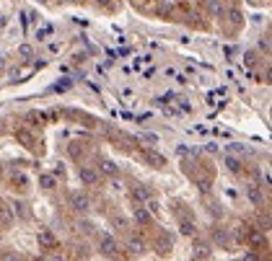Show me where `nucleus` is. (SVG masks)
<instances>
[{
    "label": "nucleus",
    "instance_id": "f257e3e1",
    "mask_svg": "<svg viewBox=\"0 0 272 261\" xmlns=\"http://www.w3.org/2000/svg\"><path fill=\"white\" fill-rule=\"evenodd\" d=\"M244 238H246V246L252 248V251H262V248L267 246V238H265V230H259V228H246L244 230Z\"/></svg>",
    "mask_w": 272,
    "mask_h": 261
},
{
    "label": "nucleus",
    "instance_id": "f03ea898",
    "mask_svg": "<svg viewBox=\"0 0 272 261\" xmlns=\"http://www.w3.org/2000/svg\"><path fill=\"white\" fill-rule=\"evenodd\" d=\"M99 251L104 254V256H114V254L119 251V243H117L109 233H101V235H99Z\"/></svg>",
    "mask_w": 272,
    "mask_h": 261
},
{
    "label": "nucleus",
    "instance_id": "7ed1b4c3",
    "mask_svg": "<svg viewBox=\"0 0 272 261\" xmlns=\"http://www.w3.org/2000/svg\"><path fill=\"white\" fill-rule=\"evenodd\" d=\"M140 155H143V161L148 163L151 168H163V166H166V158L158 153V150H151V147H145Z\"/></svg>",
    "mask_w": 272,
    "mask_h": 261
},
{
    "label": "nucleus",
    "instance_id": "20e7f679",
    "mask_svg": "<svg viewBox=\"0 0 272 261\" xmlns=\"http://www.w3.org/2000/svg\"><path fill=\"white\" fill-rule=\"evenodd\" d=\"M37 243H39V248H47V251H52V248L57 246V238L52 235V230L44 228V230L37 233Z\"/></svg>",
    "mask_w": 272,
    "mask_h": 261
},
{
    "label": "nucleus",
    "instance_id": "39448f33",
    "mask_svg": "<svg viewBox=\"0 0 272 261\" xmlns=\"http://www.w3.org/2000/svg\"><path fill=\"white\" fill-rule=\"evenodd\" d=\"M70 207H73L75 212H86V210H91V199H88V194H73V197H70Z\"/></svg>",
    "mask_w": 272,
    "mask_h": 261
},
{
    "label": "nucleus",
    "instance_id": "423d86ee",
    "mask_svg": "<svg viewBox=\"0 0 272 261\" xmlns=\"http://www.w3.org/2000/svg\"><path fill=\"white\" fill-rule=\"evenodd\" d=\"M16 140L24 145V147H29V150H34V147H37V137H34L29 130H16Z\"/></svg>",
    "mask_w": 272,
    "mask_h": 261
},
{
    "label": "nucleus",
    "instance_id": "0eeeda50",
    "mask_svg": "<svg viewBox=\"0 0 272 261\" xmlns=\"http://www.w3.org/2000/svg\"><path fill=\"white\" fill-rule=\"evenodd\" d=\"M179 225H181V233L184 235H195L197 233V225H195V218H192V215H184V218L179 215Z\"/></svg>",
    "mask_w": 272,
    "mask_h": 261
},
{
    "label": "nucleus",
    "instance_id": "6e6552de",
    "mask_svg": "<svg viewBox=\"0 0 272 261\" xmlns=\"http://www.w3.org/2000/svg\"><path fill=\"white\" fill-rule=\"evenodd\" d=\"M13 222V210H10V204L0 199V225L3 228H8V225Z\"/></svg>",
    "mask_w": 272,
    "mask_h": 261
},
{
    "label": "nucleus",
    "instance_id": "1a4fd4ad",
    "mask_svg": "<svg viewBox=\"0 0 272 261\" xmlns=\"http://www.w3.org/2000/svg\"><path fill=\"white\" fill-rule=\"evenodd\" d=\"M78 176H81V181H83L86 186H94L96 181H99V174L94 171V168H88V166H83L81 171H78Z\"/></svg>",
    "mask_w": 272,
    "mask_h": 261
},
{
    "label": "nucleus",
    "instance_id": "9d476101",
    "mask_svg": "<svg viewBox=\"0 0 272 261\" xmlns=\"http://www.w3.org/2000/svg\"><path fill=\"white\" fill-rule=\"evenodd\" d=\"M132 199L138 202V204H145V202H148V199H153V197H151V191L145 189L143 184H138V186H132Z\"/></svg>",
    "mask_w": 272,
    "mask_h": 261
},
{
    "label": "nucleus",
    "instance_id": "9b49d317",
    "mask_svg": "<svg viewBox=\"0 0 272 261\" xmlns=\"http://www.w3.org/2000/svg\"><path fill=\"white\" fill-rule=\"evenodd\" d=\"M246 197L252 199V204H257V207L265 202V197H262V189H259L257 184H249V186H246Z\"/></svg>",
    "mask_w": 272,
    "mask_h": 261
},
{
    "label": "nucleus",
    "instance_id": "f8f14e48",
    "mask_svg": "<svg viewBox=\"0 0 272 261\" xmlns=\"http://www.w3.org/2000/svg\"><path fill=\"white\" fill-rule=\"evenodd\" d=\"M135 220H138L140 225H148V222L153 220V215H151L148 210H145L143 204H138V207H135Z\"/></svg>",
    "mask_w": 272,
    "mask_h": 261
},
{
    "label": "nucleus",
    "instance_id": "ddd939ff",
    "mask_svg": "<svg viewBox=\"0 0 272 261\" xmlns=\"http://www.w3.org/2000/svg\"><path fill=\"white\" fill-rule=\"evenodd\" d=\"M223 163L228 166V171H231V174H241V161H239L236 155H225V158H223Z\"/></svg>",
    "mask_w": 272,
    "mask_h": 261
},
{
    "label": "nucleus",
    "instance_id": "4468645a",
    "mask_svg": "<svg viewBox=\"0 0 272 261\" xmlns=\"http://www.w3.org/2000/svg\"><path fill=\"white\" fill-rule=\"evenodd\" d=\"M39 186L50 191V189H54V186H57V178H54L52 174H42V176H39Z\"/></svg>",
    "mask_w": 272,
    "mask_h": 261
},
{
    "label": "nucleus",
    "instance_id": "2eb2a0df",
    "mask_svg": "<svg viewBox=\"0 0 272 261\" xmlns=\"http://www.w3.org/2000/svg\"><path fill=\"white\" fill-rule=\"evenodd\" d=\"M101 171H104L107 176H117L119 168H117L114 163H111V161H101Z\"/></svg>",
    "mask_w": 272,
    "mask_h": 261
},
{
    "label": "nucleus",
    "instance_id": "dca6fc26",
    "mask_svg": "<svg viewBox=\"0 0 272 261\" xmlns=\"http://www.w3.org/2000/svg\"><path fill=\"white\" fill-rule=\"evenodd\" d=\"M130 251H135V254H143V251H145V243L140 241V238H130Z\"/></svg>",
    "mask_w": 272,
    "mask_h": 261
},
{
    "label": "nucleus",
    "instance_id": "f3484780",
    "mask_svg": "<svg viewBox=\"0 0 272 261\" xmlns=\"http://www.w3.org/2000/svg\"><path fill=\"white\" fill-rule=\"evenodd\" d=\"M0 261H21V254L18 251H3L0 254Z\"/></svg>",
    "mask_w": 272,
    "mask_h": 261
},
{
    "label": "nucleus",
    "instance_id": "a211bd4d",
    "mask_svg": "<svg viewBox=\"0 0 272 261\" xmlns=\"http://www.w3.org/2000/svg\"><path fill=\"white\" fill-rule=\"evenodd\" d=\"M208 8H210V10H213V13H218V16H220V13H223V5H220V3H218V0H208Z\"/></svg>",
    "mask_w": 272,
    "mask_h": 261
},
{
    "label": "nucleus",
    "instance_id": "6ab92c4d",
    "mask_svg": "<svg viewBox=\"0 0 272 261\" xmlns=\"http://www.w3.org/2000/svg\"><path fill=\"white\" fill-rule=\"evenodd\" d=\"M215 241H218V243H228V233H225V230H215Z\"/></svg>",
    "mask_w": 272,
    "mask_h": 261
},
{
    "label": "nucleus",
    "instance_id": "aec40b11",
    "mask_svg": "<svg viewBox=\"0 0 272 261\" xmlns=\"http://www.w3.org/2000/svg\"><path fill=\"white\" fill-rule=\"evenodd\" d=\"M228 18L233 21V24H241V13H239L236 8H231V10H228Z\"/></svg>",
    "mask_w": 272,
    "mask_h": 261
},
{
    "label": "nucleus",
    "instance_id": "412c9836",
    "mask_svg": "<svg viewBox=\"0 0 272 261\" xmlns=\"http://www.w3.org/2000/svg\"><path fill=\"white\" fill-rule=\"evenodd\" d=\"M44 261H65V259H62V254H60V251H52L47 259H44Z\"/></svg>",
    "mask_w": 272,
    "mask_h": 261
},
{
    "label": "nucleus",
    "instance_id": "4be33fe9",
    "mask_svg": "<svg viewBox=\"0 0 272 261\" xmlns=\"http://www.w3.org/2000/svg\"><path fill=\"white\" fill-rule=\"evenodd\" d=\"M241 261H262V259H259V254L249 251V254H244V259H241Z\"/></svg>",
    "mask_w": 272,
    "mask_h": 261
},
{
    "label": "nucleus",
    "instance_id": "5701e85b",
    "mask_svg": "<svg viewBox=\"0 0 272 261\" xmlns=\"http://www.w3.org/2000/svg\"><path fill=\"white\" fill-rule=\"evenodd\" d=\"M259 49L270 52V37H262V39H259Z\"/></svg>",
    "mask_w": 272,
    "mask_h": 261
},
{
    "label": "nucleus",
    "instance_id": "b1692460",
    "mask_svg": "<svg viewBox=\"0 0 272 261\" xmlns=\"http://www.w3.org/2000/svg\"><path fill=\"white\" fill-rule=\"evenodd\" d=\"M244 60H246V65H257V57H254V54H252V52H249V54H246V57H244Z\"/></svg>",
    "mask_w": 272,
    "mask_h": 261
},
{
    "label": "nucleus",
    "instance_id": "393cba45",
    "mask_svg": "<svg viewBox=\"0 0 272 261\" xmlns=\"http://www.w3.org/2000/svg\"><path fill=\"white\" fill-rule=\"evenodd\" d=\"M3 62H5V60H0V70H3Z\"/></svg>",
    "mask_w": 272,
    "mask_h": 261
}]
</instances>
